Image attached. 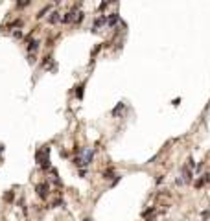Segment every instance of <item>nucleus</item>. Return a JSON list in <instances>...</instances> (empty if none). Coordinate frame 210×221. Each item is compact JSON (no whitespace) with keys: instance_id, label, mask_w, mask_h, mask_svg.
<instances>
[{"instance_id":"obj_1","label":"nucleus","mask_w":210,"mask_h":221,"mask_svg":"<svg viewBox=\"0 0 210 221\" xmlns=\"http://www.w3.org/2000/svg\"><path fill=\"white\" fill-rule=\"evenodd\" d=\"M92 157H94V151L90 149V147H87V149L83 151V155H81V160H83V166H88L92 162Z\"/></svg>"},{"instance_id":"obj_2","label":"nucleus","mask_w":210,"mask_h":221,"mask_svg":"<svg viewBox=\"0 0 210 221\" xmlns=\"http://www.w3.org/2000/svg\"><path fill=\"white\" fill-rule=\"evenodd\" d=\"M37 193H39L41 199H46V195H48V184H46V183L37 184Z\"/></svg>"},{"instance_id":"obj_3","label":"nucleus","mask_w":210,"mask_h":221,"mask_svg":"<svg viewBox=\"0 0 210 221\" xmlns=\"http://www.w3.org/2000/svg\"><path fill=\"white\" fill-rule=\"evenodd\" d=\"M103 24H107V17H98V18H96V20H94V26H92L90 30H92V32L96 33V32H98V28H102Z\"/></svg>"},{"instance_id":"obj_4","label":"nucleus","mask_w":210,"mask_h":221,"mask_svg":"<svg viewBox=\"0 0 210 221\" xmlns=\"http://www.w3.org/2000/svg\"><path fill=\"white\" fill-rule=\"evenodd\" d=\"M61 20H63V24H70V22L76 20V13H74V11H68V13L61 18Z\"/></svg>"},{"instance_id":"obj_5","label":"nucleus","mask_w":210,"mask_h":221,"mask_svg":"<svg viewBox=\"0 0 210 221\" xmlns=\"http://www.w3.org/2000/svg\"><path fill=\"white\" fill-rule=\"evenodd\" d=\"M118 20H120L118 13H112V15H109V17H107V26H114Z\"/></svg>"},{"instance_id":"obj_6","label":"nucleus","mask_w":210,"mask_h":221,"mask_svg":"<svg viewBox=\"0 0 210 221\" xmlns=\"http://www.w3.org/2000/svg\"><path fill=\"white\" fill-rule=\"evenodd\" d=\"M37 50H39V41H32L28 44V52L32 53V52H37Z\"/></svg>"},{"instance_id":"obj_7","label":"nucleus","mask_w":210,"mask_h":221,"mask_svg":"<svg viewBox=\"0 0 210 221\" xmlns=\"http://www.w3.org/2000/svg\"><path fill=\"white\" fill-rule=\"evenodd\" d=\"M59 20V13H57V11H53L52 15H50V18H48V22L50 24H55V22Z\"/></svg>"},{"instance_id":"obj_8","label":"nucleus","mask_w":210,"mask_h":221,"mask_svg":"<svg viewBox=\"0 0 210 221\" xmlns=\"http://www.w3.org/2000/svg\"><path fill=\"white\" fill-rule=\"evenodd\" d=\"M123 107H125L123 103H118V105H116V109L112 111V116H118V114H120V111H123Z\"/></svg>"},{"instance_id":"obj_9","label":"nucleus","mask_w":210,"mask_h":221,"mask_svg":"<svg viewBox=\"0 0 210 221\" xmlns=\"http://www.w3.org/2000/svg\"><path fill=\"white\" fill-rule=\"evenodd\" d=\"M83 87H85V83H81L79 87L76 88V96H77V98H83Z\"/></svg>"},{"instance_id":"obj_10","label":"nucleus","mask_w":210,"mask_h":221,"mask_svg":"<svg viewBox=\"0 0 210 221\" xmlns=\"http://www.w3.org/2000/svg\"><path fill=\"white\" fill-rule=\"evenodd\" d=\"M103 177H105V179H112V177H118V175H114V172H112V170H107V172L103 173Z\"/></svg>"},{"instance_id":"obj_11","label":"nucleus","mask_w":210,"mask_h":221,"mask_svg":"<svg viewBox=\"0 0 210 221\" xmlns=\"http://www.w3.org/2000/svg\"><path fill=\"white\" fill-rule=\"evenodd\" d=\"M46 11H50V6H46V7H42V9H41V11H39V15H37V18H42V17H44V13H46Z\"/></svg>"},{"instance_id":"obj_12","label":"nucleus","mask_w":210,"mask_h":221,"mask_svg":"<svg viewBox=\"0 0 210 221\" xmlns=\"http://www.w3.org/2000/svg\"><path fill=\"white\" fill-rule=\"evenodd\" d=\"M74 164H76L77 168H83V160H81V157H76V158H74Z\"/></svg>"},{"instance_id":"obj_13","label":"nucleus","mask_w":210,"mask_h":221,"mask_svg":"<svg viewBox=\"0 0 210 221\" xmlns=\"http://www.w3.org/2000/svg\"><path fill=\"white\" fill-rule=\"evenodd\" d=\"M4 199H6L7 203H11V201H13V192H6V195H4Z\"/></svg>"},{"instance_id":"obj_14","label":"nucleus","mask_w":210,"mask_h":221,"mask_svg":"<svg viewBox=\"0 0 210 221\" xmlns=\"http://www.w3.org/2000/svg\"><path fill=\"white\" fill-rule=\"evenodd\" d=\"M13 37L15 39H20L22 37V32H20V30H18V32H13Z\"/></svg>"},{"instance_id":"obj_15","label":"nucleus","mask_w":210,"mask_h":221,"mask_svg":"<svg viewBox=\"0 0 210 221\" xmlns=\"http://www.w3.org/2000/svg\"><path fill=\"white\" fill-rule=\"evenodd\" d=\"M83 221H90V219H88V218H87V219H83Z\"/></svg>"}]
</instances>
